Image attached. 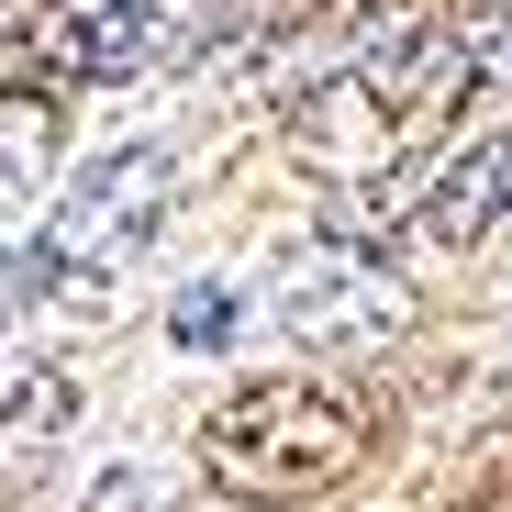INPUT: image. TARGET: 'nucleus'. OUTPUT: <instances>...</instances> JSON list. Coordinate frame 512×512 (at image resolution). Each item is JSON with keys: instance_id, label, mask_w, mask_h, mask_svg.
<instances>
[{"instance_id": "obj_1", "label": "nucleus", "mask_w": 512, "mask_h": 512, "mask_svg": "<svg viewBox=\"0 0 512 512\" xmlns=\"http://www.w3.org/2000/svg\"><path fill=\"white\" fill-rule=\"evenodd\" d=\"M468 101H512V12H490V0L312 78L290 101V156L312 179H368V167H401L412 145H435Z\"/></svg>"}, {"instance_id": "obj_2", "label": "nucleus", "mask_w": 512, "mask_h": 512, "mask_svg": "<svg viewBox=\"0 0 512 512\" xmlns=\"http://www.w3.org/2000/svg\"><path fill=\"white\" fill-rule=\"evenodd\" d=\"M368 435H379V423L346 390H323V379H256V390H234L201 423V479L223 501H256V512L323 501L334 479L368 468Z\"/></svg>"}, {"instance_id": "obj_3", "label": "nucleus", "mask_w": 512, "mask_h": 512, "mask_svg": "<svg viewBox=\"0 0 512 512\" xmlns=\"http://www.w3.org/2000/svg\"><path fill=\"white\" fill-rule=\"evenodd\" d=\"M167 201H179V145H112L90 179L67 190V212L34 234V245H12V312L23 301H45V290H101L112 268H134L145 256V234L167 223Z\"/></svg>"}, {"instance_id": "obj_4", "label": "nucleus", "mask_w": 512, "mask_h": 512, "mask_svg": "<svg viewBox=\"0 0 512 512\" xmlns=\"http://www.w3.org/2000/svg\"><path fill=\"white\" fill-rule=\"evenodd\" d=\"M279 323L301 334V346H379V334L401 323V290H390V268L368 245L323 234V245H301L279 268Z\"/></svg>"}, {"instance_id": "obj_5", "label": "nucleus", "mask_w": 512, "mask_h": 512, "mask_svg": "<svg viewBox=\"0 0 512 512\" xmlns=\"http://www.w3.org/2000/svg\"><path fill=\"white\" fill-rule=\"evenodd\" d=\"M167 45V0H101V12H67L45 34H12V78L56 90V78H145Z\"/></svg>"}, {"instance_id": "obj_6", "label": "nucleus", "mask_w": 512, "mask_h": 512, "mask_svg": "<svg viewBox=\"0 0 512 512\" xmlns=\"http://www.w3.org/2000/svg\"><path fill=\"white\" fill-rule=\"evenodd\" d=\"M423 245H490L512 223V134H479L468 156H446V179L423 190Z\"/></svg>"}, {"instance_id": "obj_7", "label": "nucleus", "mask_w": 512, "mask_h": 512, "mask_svg": "<svg viewBox=\"0 0 512 512\" xmlns=\"http://www.w3.org/2000/svg\"><path fill=\"white\" fill-rule=\"evenodd\" d=\"M0 145H12V190H23L34 167L56 156V90H34V78H12V112H0Z\"/></svg>"}, {"instance_id": "obj_8", "label": "nucleus", "mask_w": 512, "mask_h": 512, "mask_svg": "<svg viewBox=\"0 0 512 512\" xmlns=\"http://www.w3.org/2000/svg\"><path fill=\"white\" fill-rule=\"evenodd\" d=\"M167 334H179L190 357H212V346H234V279H190L179 301H167Z\"/></svg>"}, {"instance_id": "obj_9", "label": "nucleus", "mask_w": 512, "mask_h": 512, "mask_svg": "<svg viewBox=\"0 0 512 512\" xmlns=\"http://www.w3.org/2000/svg\"><path fill=\"white\" fill-rule=\"evenodd\" d=\"M67 435V379L56 368H12V446H56Z\"/></svg>"}, {"instance_id": "obj_10", "label": "nucleus", "mask_w": 512, "mask_h": 512, "mask_svg": "<svg viewBox=\"0 0 512 512\" xmlns=\"http://www.w3.org/2000/svg\"><path fill=\"white\" fill-rule=\"evenodd\" d=\"M379 12H401V0H301L312 34H346V23H379Z\"/></svg>"}]
</instances>
